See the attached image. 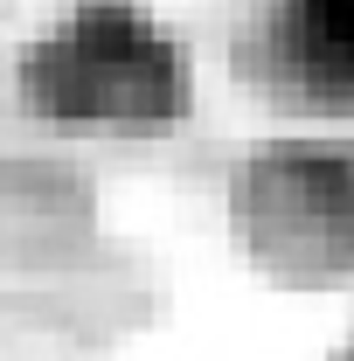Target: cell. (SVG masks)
<instances>
[{"label":"cell","mask_w":354,"mask_h":361,"mask_svg":"<svg viewBox=\"0 0 354 361\" xmlns=\"http://www.w3.org/2000/svg\"><path fill=\"white\" fill-rule=\"evenodd\" d=\"M28 90L63 126H167L181 104L167 42L126 7H90L42 42V56H28Z\"/></svg>","instance_id":"6da1fadb"},{"label":"cell","mask_w":354,"mask_h":361,"mask_svg":"<svg viewBox=\"0 0 354 361\" xmlns=\"http://www.w3.org/2000/svg\"><path fill=\"white\" fill-rule=\"evenodd\" d=\"M285 63L312 90H354V0H285Z\"/></svg>","instance_id":"7a4b0ae2"}]
</instances>
